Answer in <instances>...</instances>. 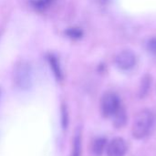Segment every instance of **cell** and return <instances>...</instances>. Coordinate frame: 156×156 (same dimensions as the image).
I'll return each instance as SVG.
<instances>
[{"label":"cell","instance_id":"6da1fadb","mask_svg":"<svg viewBox=\"0 0 156 156\" xmlns=\"http://www.w3.org/2000/svg\"><path fill=\"white\" fill-rule=\"evenodd\" d=\"M154 122V115L150 110H143L135 116L132 126V133L135 139H144L146 137Z\"/></svg>","mask_w":156,"mask_h":156},{"label":"cell","instance_id":"7a4b0ae2","mask_svg":"<svg viewBox=\"0 0 156 156\" xmlns=\"http://www.w3.org/2000/svg\"><path fill=\"white\" fill-rule=\"evenodd\" d=\"M32 70L26 62H20L16 65L14 71V80L20 90H28L32 85Z\"/></svg>","mask_w":156,"mask_h":156},{"label":"cell","instance_id":"3957f363","mask_svg":"<svg viewBox=\"0 0 156 156\" xmlns=\"http://www.w3.org/2000/svg\"><path fill=\"white\" fill-rule=\"evenodd\" d=\"M121 103L118 96L112 92H108L103 95L101 101V113L104 117H113L114 114L120 110Z\"/></svg>","mask_w":156,"mask_h":156},{"label":"cell","instance_id":"277c9868","mask_svg":"<svg viewBox=\"0 0 156 156\" xmlns=\"http://www.w3.org/2000/svg\"><path fill=\"white\" fill-rule=\"evenodd\" d=\"M116 65L121 69H130L136 64V56L131 50H123L120 52L115 58Z\"/></svg>","mask_w":156,"mask_h":156},{"label":"cell","instance_id":"5b68a950","mask_svg":"<svg viewBox=\"0 0 156 156\" xmlns=\"http://www.w3.org/2000/svg\"><path fill=\"white\" fill-rule=\"evenodd\" d=\"M127 152L126 142L122 138H114L106 147L107 156H124Z\"/></svg>","mask_w":156,"mask_h":156},{"label":"cell","instance_id":"8992f818","mask_svg":"<svg viewBox=\"0 0 156 156\" xmlns=\"http://www.w3.org/2000/svg\"><path fill=\"white\" fill-rule=\"evenodd\" d=\"M48 58V62H49L50 68H51L54 75L56 76V78L58 80H60L62 79V70H61V67H60L58 58L55 57L54 55H49Z\"/></svg>","mask_w":156,"mask_h":156},{"label":"cell","instance_id":"52a82bcc","mask_svg":"<svg viewBox=\"0 0 156 156\" xmlns=\"http://www.w3.org/2000/svg\"><path fill=\"white\" fill-rule=\"evenodd\" d=\"M70 156H81V132L77 130L72 145V152Z\"/></svg>","mask_w":156,"mask_h":156},{"label":"cell","instance_id":"ba28073f","mask_svg":"<svg viewBox=\"0 0 156 156\" xmlns=\"http://www.w3.org/2000/svg\"><path fill=\"white\" fill-rule=\"evenodd\" d=\"M106 144H107V141L105 138H98L94 141L93 143V145H92V151H93V154L96 156H101L104 150H105V147H106Z\"/></svg>","mask_w":156,"mask_h":156},{"label":"cell","instance_id":"9c48e42d","mask_svg":"<svg viewBox=\"0 0 156 156\" xmlns=\"http://www.w3.org/2000/svg\"><path fill=\"white\" fill-rule=\"evenodd\" d=\"M114 125L117 128H122L126 124L127 122V115L125 111L121 107L120 110L114 114Z\"/></svg>","mask_w":156,"mask_h":156},{"label":"cell","instance_id":"30bf717a","mask_svg":"<svg viewBox=\"0 0 156 156\" xmlns=\"http://www.w3.org/2000/svg\"><path fill=\"white\" fill-rule=\"evenodd\" d=\"M56 0H35L33 1V6L37 10H44L52 5Z\"/></svg>","mask_w":156,"mask_h":156},{"label":"cell","instance_id":"8fae6325","mask_svg":"<svg viewBox=\"0 0 156 156\" xmlns=\"http://www.w3.org/2000/svg\"><path fill=\"white\" fill-rule=\"evenodd\" d=\"M150 86H151V80H150V78L149 77L144 78V80H143L141 89H140V96L141 97H144L147 94Z\"/></svg>","mask_w":156,"mask_h":156},{"label":"cell","instance_id":"7c38bea8","mask_svg":"<svg viewBox=\"0 0 156 156\" xmlns=\"http://www.w3.org/2000/svg\"><path fill=\"white\" fill-rule=\"evenodd\" d=\"M61 124H62V128L64 130L68 128V124H69V113H68L67 107L65 105H62V107H61Z\"/></svg>","mask_w":156,"mask_h":156},{"label":"cell","instance_id":"4fadbf2b","mask_svg":"<svg viewBox=\"0 0 156 156\" xmlns=\"http://www.w3.org/2000/svg\"><path fill=\"white\" fill-rule=\"evenodd\" d=\"M66 34L71 37V38H80L82 36V32L80 28H76V27H72V28H69L66 31Z\"/></svg>","mask_w":156,"mask_h":156},{"label":"cell","instance_id":"5bb4252c","mask_svg":"<svg viewBox=\"0 0 156 156\" xmlns=\"http://www.w3.org/2000/svg\"><path fill=\"white\" fill-rule=\"evenodd\" d=\"M147 48H148V50H149L150 52L156 54V37L151 38V39L148 41Z\"/></svg>","mask_w":156,"mask_h":156}]
</instances>
